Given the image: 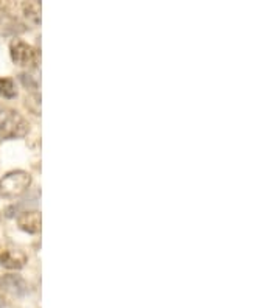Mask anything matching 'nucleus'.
Returning a JSON list of instances; mask_svg holds the SVG:
<instances>
[{"label":"nucleus","mask_w":280,"mask_h":308,"mask_svg":"<svg viewBox=\"0 0 280 308\" xmlns=\"http://www.w3.org/2000/svg\"><path fill=\"white\" fill-rule=\"evenodd\" d=\"M28 133L27 120L14 109H0V139H21Z\"/></svg>","instance_id":"obj_1"},{"label":"nucleus","mask_w":280,"mask_h":308,"mask_svg":"<svg viewBox=\"0 0 280 308\" xmlns=\"http://www.w3.org/2000/svg\"><path fill=\"white\" fill-rule=\"evenodd\" d=\"M31 184V176L27 171L16 170L7 173L0 179V196L14 199L24 195Z\"/></svg>","instance_id":"obj_2"},{"label":"nucleus","mask_w":280,"mask_h":308,"mask_svg":"<svg viewBox=\"0 0 280 308\" xmlns=\"http://www.w3.org/2000/svg\"><path fill=\"white\" fill-rule=\"evenodd\" d=\"M10 53H11V59L17 66L34 67L37 64V59H39V55H37V50L34 47H31L30 44L24 41H19V39L11 42Z\"/></svg>","instance_id":"obj_3"},{"label":"nucleus","mask_w":280,"mask_h":308,"mask_svg":"<svg viewBox=\"0 0 280 308\" xmlns=\"http://www.w3.org/2000/svg\"><path fill=\"white\" fill-rule=\"evenodd\" d=\"M0 286H2L4 291L13 294V296H25L27 291H28V286L25 283V280L17 276V274H5L0 277Z\"/></svg>","instance_id":"obj_4"},{"label":"nucleus","mask_w":280,"mask_h":308,"mask_svg":"<svg viewBox=\"0 0 280 308\" xmlns=\"http://www.w3.org/2000/svg\"><path fill=\"white\" fill-rule=\"evenodd\" d=\"M19 229L28 233H37L41 230V213L37 210H27L17 216Z\"/></svg>","instance_id":"obj_5"},{"label":"nucleus","mask_w":280,"mask_h":308,"mask_svg":"<svg viewBox=\"0 0 280 308\" xmlns=\"http://www.w3.org/2000/svg\"><path fill=\"white\" fill-rule=\"evenodd\" d=\"M27 263V256L22 251L8 249L0 254V265L8 269H19Z\"/></svg>","instance_id":"obj_6"},{"label":"nucleus","mask_w":280,"mask_h":308,"mask_svg":"<svg viewBox=\"0 0 280 308\" xmlns=\"http://www.w3.org/2000/svg\"><path fill=\"white\" fill-rule=\"evenodd\" d=\"M22 13L27 17V21L33 25L41 22V5L37 2H25L22 4Z\"/></svg>","instance_id":"obj_7"},{"label":"nucleus","mask_w":280,"mask_h":308,"mask_svg":"<svg viewBox=\"0 0 280 308\" xmlns=\"http://www.w3.org/2000/svg\"><path fill=\"white\" fill-rule=\"evenodd\" d=\"M17 95L16 84L11 78H0V97L14 98Z\"/></svg>","instance_id":"obj_8"}]
</instances>
